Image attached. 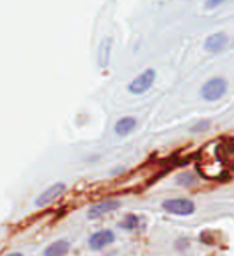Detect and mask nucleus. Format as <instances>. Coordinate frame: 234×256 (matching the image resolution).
<instances>
[{"mask_svg": "<svg viewBox=\"0 0 234 256\" xmlns=\"http://www.w3.org/2000/svg\"><path fill=\"white\" fill-rule=\"evenodd\" d=\"M228 90V82L223 77H212L200 88V96L205 101H218Z\"/></svg>", "mask_w": 234, "mask_h": 256, "instance_id": "1", "label": "nucleus"}, {"mask_svg": "<svg viewBox=\"0 0 234 256\" xmlns=\"http://www.w3.org/2000/svg\"><path fill=\"white\" fill-rule=\"evenodd\" d=\"M156 70L152 68L144 69L141 74L136 76L130 84H128V92L132 94H143L146 93L149 88L156 82Z\"/></svg>", "mask_w": 234, "mask_h": 256, "instance_id": "2", "label": "nucleus"}, {"mask_svg": "<svg viewBox=\"0 0 234 256\" xmlns=\"http://www.w3.org/2000/svg\"><path fill=\"white\" fill-rule=\"evenodd\" d=\"M164 210L173 214L186 216L194 212V204L188 198H170L164 202Z\"/></svg>", "mask_w": 234, "mask_h": 256, "instance_id": "3", "label": "nucleus"}, {"mask_svg": "<svg viewBox=\"0 0 234 256\" xmlns=\"http://www.w3.org/2000/svg\"><path fill=\"white\" fill-rule=\"evenodd\" d=\"M229 44V37L224 32H213L210 34L204 42V48L208 53H220Z\"/></svg>", "mask_w": 234, "mask_h": 256, "instance_id": "4", "label": "nucleus"}, {"mask_svg": "<svg viewBox=\"0 0 234 256\" xmlns=\"http://www.w3.org/2000/svg\"><path fill=\"white\" fill-rule=\"evenodd\" d=\"M64 190H66V186H64L63 182H56V184H53L52 188H48L45 192H42V194H40V196L36 198V205H37V206H44V205L52 204L53 200L58 198Z\"/></svg>", "mask_w": 234, "mask_h": 256, "instance_id": "5", "label": "nucleus"}, {"mask_svg": "<svg viewBox=\"0 0 234 256\" xmlns=\"http://www.w3.org/2000/svg\"><path fill=\"white\" fill-rule=\"evenodd\" d=\"M112 240H114V234H112V230H100L93 234L88 240V245H90L92 250H101L103 246H106L109 244H112Z\"/></svg>", "mask_w": 234, "mask_h": 256, "instance_id": "6", "label": "nucleus"}, {"mask_svg": "<svg viewBox=\"0 0 234 256\" xmlns=\"http://www.w3.org/2000/svg\"><path fill=\"white\" fill-rule=\"evenodd\" d=\"M119 208V202L117 200H106V202H101V204H96L93 205L90 210H88V218L90 220H96L103 216L104 213H109L112 210H117Z\"/></svg>", "mask_w": 234, "mask_h": 256, "instance_id": "7", "label": "nucleus"}, {"mask_svg": "<svg viewBox=\"0 0 234 256\" xmlns=\"http://www.w3.org/2000/svg\"><path fill=\"white\" fill-rule=\"evenodd\" d=\"M136 126V118L135 117H122L120 120H117V124L114 126V132L119 136H125L128 133H132Z\"/></svg>", "mask_w": 234, "mask_h": 256, "instance_id": "8", "label": "nucleus"}, {"mask_svg": "<svg viewBox=\"0 0 234 256\" xmlns=\"http://www.w3.org/2000/svg\"><path fill=\"white\" fill-rule=\"evenodd\" d=\"M112 50V38H104L100 48H98V61H100V68H106L109 62V56Z\"/></svg>", "mask_w": 234, "mask_h": 256, "instance_id": "9", "label": "nucleus"}, {"mask_svg": "<svg viewBox=\"0 0 234 256\" xmlns=\"http://www.w3.org/2000/svg\"><path fill=\"white\" fill-rule=\"evenodd\" d=\"M69 252V244L66 240H58V242L52 244L44 252V256H64Z\"/></svg>", "mask_w": 234, "mask_h": 256, "instance_id": "10", "label": "nucleus"}, {"mask_svg": "<svg viewBox=\"0 0 234 256\" xmlns=\"http://www.w3.org/2000/svg\"><path fill=\"white\" fill-rule=\"evenodd\" d=\"M136 224H138V218H136V216H127L125 221L122 222V228H125V229H135Z\"/></svg>", "mask_w": 234, "mask_h": 256, "instance_id": "11", "label": "nucleus"}, {"mask_svg": "<svg viewBox=\"0 0 234 256\" xmlns=\"http://www.w3.org/2000/svg\"><path fill=\"white\" fill-rule=\"evenodd\" d=\"M226 0H205V4H204V6L207 8V10H213V8H218V6H221Z\"/></svg>", "mask_w": 234, "mask_h": 256, "instance_id": "12", "label": "nucleus"}, {"mask_svg": "<svg viewBox=\"0 0 234 256\" xmlns=\"http://www.w3.org/2000/svg\"><path fill=\"white\" fill-rule=\"evenodd\" d=\"M7 256H23L21 253H12V254H7Z\"/></svg>", "mask_w": 234, "mask_h": 256, "instance_id": "13", "label": "nucleus"}]
</instances>
